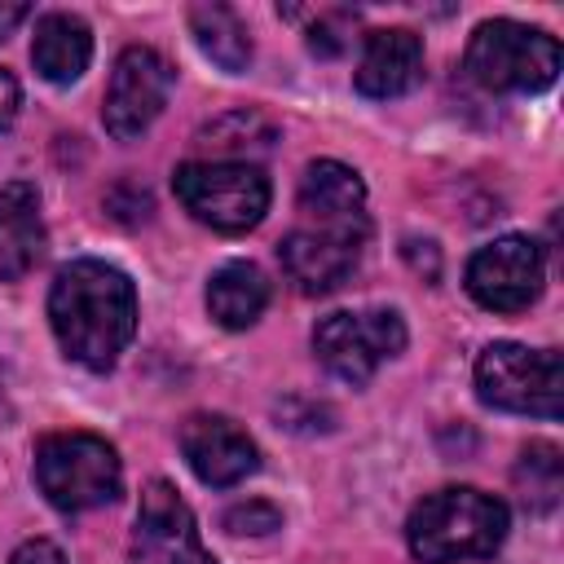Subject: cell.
<instances>
[{
	"label": "cell",
	"mask_w": 564,
	"mask_h": 564,
	"mask_svg": "<svg viewBox=\"0 0 564 564\" xmlns=\"http://www.w3.org/2000/svg\"><path fill=\"white\" fill-rule=\"evenodd\" d=\"M48 322L70 361L110 370L137 330V291L106 260H70L48 286Z\"/></svg>",
	"instance_id": "6da1fadb"
},
{
	"label": "cell",
	"mask_w": 564,
	"mask_h": 564,
	"mask_svg": "<svg viewBox=\"0 0 564 564\" xmlns=\"http://www.w3.org/2000/svg\"><path fill=\"white\" fill-rule=\"evenodd\" d=\"M502 538H507V507L494 494L467 485L427 494L405 520V542L419 564L485 560L502 546Z\"/></svg>",
	"instance_id": "7a4b0ae2"
},
{
	"label": "cell",
	"mask_w": 564,
	"mask_h": 564,
	"mask_svg": "<svg viewBox=\"0 0 564 564\" xmlns=\"http://www.w3.org/2000/svg\"><path fill=\"white\" fill-rule=\"evenodd\" d=\"M35 485L57 511L75 516L115 502L123 489V467L106 436L48 432L35 445Z\"/></svg>",
	"instance_id": "3957f363"
},
{
	"label": "cell",
	"mask_w": 564,
	"mask_h": 564,
	"mask_svg": "<svg viewBox=\"0 0 564 564\" xmlns=\"http://www.w3.org/2000/svg\"><path fill=\"white\" fill-rule=\"evenodd\" d=\"M463 70L485 93H542L560 75V44L538 26L494 18L471 31Z\"/></svg>",
	"instance_id": "277c9868"
},
{
	"label": "cell",
	"mask_w": 564,
	"mask_h": 564,
	"mask_svg": "<svg viewBox=\"0 0 564 564\" xmlns=\"http://www.w3.org/2000/svg\"><path fill=\"white\" fill-rule=\"evenodd\" d=\"M172 189L194 220H203L220 234L256 229L269 212V176L242 159L181 163L172 172Z\"/></svg>",
	"instance_id": "5b68a950"
},
{
	"label": "cell",
	"mask_w": 564,
	"mask_h": 564,
	"mask_svg": "<svg viewBox=\"0 0 564 564\" xmlns=\"http://www.w3.org/2000/svg\"><path fill=\"white\" fill-rule=\"evenodd\" d=\"M476 392L494 410L560 419L564 401V366L555 348H524V344H489L476 357Z\"/></svg>",
	"instance_id": "8992f818"
},
{
	"label": "cell",
	"mask_w": 564,
	"mask_h": 564,
	"mask_svg": "<svg viewBox=\"0 0 564 564\" xmlns=\"http://www.w3.org/2000/svg\"><path fill=\"white\" fill-rule=\"evenodd\" d=\"M401 348H405V322H401V313H392V308L330 313V317H322L317 330H313V352H317V361H322L335 379H344V383H352V388L370 383V375H375L388 357H397Z\"/></svg>",
	"instance_id": "52a82bcc"
},
{
	"label": "cell",
	"mask_w": 564,
	"mask_h": 564,
	"mask_svg": "<svg viewBox=\"0 0 564 564\" xmlns=\"http://www.w3.org/2000/svg\"><path fill=\"white\" fill-rule=\"evenodd\" d=\"M172 79H176V70L159 48H150V44L123 48L110 70V84H106V106H101L106 132L119 141L141 137L167 106Z\"/></svg>",
	"instance_id": "ba28073f"
},
{
	"label": "cell",
	"mask_w": 564,
	"mask_h": 564,
	"mask_svg": "<svg viewBox=\"0 0 564 564\" xmlns=\"http://www.w3.org/2000/svg\"><path fill=\"white\" fill-rule=\"evenodd\" d=\"M542 278H546L542 247L524 234L494 238L489 247H480L467 260V291L480 308H494V313L529 308L542 291Z\"/></svg>",
	"instance_id": "9c48e42d"
},
{
	"label": "cell",
	"mask_w": 564,
	"mask_h": 564,
	"mask_svg": "<svg viewBox=\"0 0 564 564\" xmlns=\"http://www.w3.org/2000/svg\"><path fill=\"white\" fill-rule=\"evenodd\" d=\"M128 551H132V564H216L212 551L198 542L185 498L167 480H150L141 489Z\"/></svg>",
	"instance_id": "30bf717a"
},
{
	"label": "cell",
	"mask_w": 564,
	"mask_h": 564,
	"mask_svg": "<svg viewBox=\"0 0 564 564\" xmlns=\"http://www.w3.org/2000/svg\"><path fill=\"white\" fill-rule=\"evenodd\" d=\"M181 454L189 471L212 489H229L260 467L256 441L225 414H189L181 423Z\"/></svg>",
	"instance_id": "8fae6325"
},
{
	"label": "cell",
	"mask_w": 564,
	"mask_h": 564,
	"mask_svg": "<svg viewBox=\"0 0 564 564\" xmlns=\"http://www.w3.org/2000/svg\"><path fill=\"white\" fill-rule=\"evenodd\" d=\"M278 260H282V273L295 282V291L326 295L357 269L361 238L335 234V229H322V225H300V229H291L282 238Z\"/></svg>",
	"instance_id": "7c38bea8"
},
{
	"label": "cell",
	"mask_w": 564,
	"mask_h": 564,
	"mask_svg": "<svg viewBox=\"0 0 564 564\" xmlns=\"http://www.w3.org/2000/svg\"><path fill=\"white\" fill-rule=\"evenodd\" d=\"M300 212L335 234H352V238H370V216H366V185L361 176L339 163V159H317L304 167L300 181Z\"/></svg>",
	"instance_id": "4fadbf2b"
},
{
	"label": "cell",
	"mask_w": 564,
	"mask_h": 564,
	"mask_svg": "<svg viewBox=\"0 0 564 564\" xmlns=\"http://www.w3.org/2000/svg\"><path fill=\"white\" fill-rule=\"evenodd\" d=\"M419 79H423V44H419L414 31L383 26V31H370L366 35L361 62H357V75H352V84H357L361 97L388 101V97L410 93Z\"/></svg>",
	"instance_id": "5bb4252c"
},
{
	"label": "cell",
	"mask_w": 564,
	"mask_h": 564,
	"mask_svg": "<svg viewBox=\"0 0 564 564\" xmlns=\"http://www.w3.org/2000/svg\"><path fill=\"white\" fill-rule=\"evenodd\" d=\"M44 256L40 194L31 181H9L0 189V282H18Z\"/></svg>",
	"instance_id": "9a60e30c"
},
{
	"label": "cell",
	"mask_w": 564,
	"mask_h": 564,
	"mask_svg": "<svg viewBox=\"0 0 564 564\" xmlns=\"http://www.w3.org/2000/svg\"><path fill=\"white\" fill-rule=\"evenodd\" d=\"M31 62L48 84H75L93 62V35L88 22L75 13H44L35 22Z\"/></svg>",
	"instance_id": "2e32d148"
},
{
	"label": "cell",
	"mask_w": 564,
	"mask_h": 564,
	"mask_svg": "<svg viewBox=\"0 0 564 564\" xmlns=\"http://www.w3.org/2000/svg\"><path fill=\"white\" fill-rule=\"evenodd\" d=\"M264 304H269V282L251 260H229L207 282V313L229 330L251 326L264 313Z\"/></svg>",
	"instance_id": "e0dca14e"
},
{
	"label": "cell",
	"mask_w": 564,
	"mask_h": 564,
	"mask_svg": "<svg viewBox=\"0 0 564 564\" xmlns=\"http://www.w3.org/2000/svg\"><path fill=\"white\" fill-rule=\"evenodd\" d=\"M189 31L194 44L229 75H242L251 66V35L242 26V18L229 4H194L189 9Z\"/></svg>",
	"instance_id": "ac0fdd59"
},
{
	"label": "cell",
	"mask_w": 564,
	"mask_h": 564,
	"mask_svg": "<svg viewBox=\"0 0 564 564\" xmlns=\"http://www.w3.org/2000/svg\"><path fill=\"white\" fill-rule=\"evenodd\" d=\"M516 489H520V498H524L533 511H551V507L560 502V489H564L560 449L546 445V441L524 445L520 458H516Z\"/></svg>",
	"instance_id": "d6986e66"
},
{
	"label": "cell",
	"mask_w": 564,
	"mask_h": 564,
	"mask_svg": "<svg viewBox=\"0 0 564 564\" xmlns=\"http://www.w3.org/2000/svg\"><path fill=\"white\" fill-rule=\"evenodd\" d=\"M273 137H278V128H273L269 119H260L256 110L220 115L216 123H207V128L198 132V141H207V145H216V150H234V145H247V141H251L256 150H269Z\"/></svg>",
	"instance_id": "ffe728a7"
},
{
	"label": "cell",
	"mask_w": 564,
	"mask_h": 564,
	"mask_svg": "<svg viewBox=\"0 0 564 564\" xmlns=\"http://www.w3.org/2000/svg\"><path fill=\"white\" fill-rule=\"evenodd\" d=\"M220 524L229 529V533H273V529H282V511L273 507V502H238V507H229L225 516H220Z\"/></svg>",
	"instance_id": "44dd1931"
},
{
	"label": "cell",
	"mask_w": 564,
	"mask_h": 564,
	"mask_svg": "<svg viewBox=\"0 0 564 564\" xmlns=\"http://www.w3.org/2000/svg\"><path fill=\"white\" fill-rule=\"evenodd\" d=\"M344 31H348V13H322V18L308 26V48L322 53V57H335V53L348 44Z\"/></svg>",
	"instance_id": "7402d4cb"
},
{
	"label": "cell",
	"mask_w": 564,
	"mask_h": 564,
	"mask_svg": "<svg viewBox=\"0 0 564 564\" xmlns=\"http://www.w3.org/2000/svg\"><path fill=\"white\" fill-rule=\"evenodd\" d=\"M9 564H66V555L57 551V542L31 538V542H22V546L9 555Z\"/></svg>",
	"instance_id": "603a6c76"
},
{
	"label": "cell",
	"mask_w": 564,
	"mask_h": 564,
	"mask_svg": "<svg viewBox=\"0 0 564 564\" xmlns=\"http://www.w3.org/2000/svg\"><path fill=\"white\" fill-rule=\"evenodd\" d=\"M18 106H22V88H18V79L0 66V128H9V123L18 119Z\"/></svg>",
	"instance_id": "cb8c5ba5"
},
{
	"label": "cell",
	"mask_w": 564,
	"mask_h": 564,
	"mask_svg": "<svg viewBox=\"0 0 564 564\" xmlns=\"http://www.w3.org/2000/svg\"><path fill=\"white\" fill-rule=\"evenodd\" d=\"M26 13H31L26 4H0V40H4V35H9V31H13V26L26 18Z\"/></svg>",
	"instance_id": "d4e9b609"
}]
</instances>
